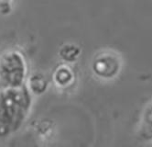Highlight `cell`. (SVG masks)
Masks as SVG:
<instances>
[{"instance_id":"6da1fadb","label":"cell","mask_w":152,"mask_h":147,"mask_svg":"<svg viewBox=\"0 0 152 147\" xmlns=\"http://www.w3.org/2000/svg\"><path fill=\"white\" fill-rule=\"evenodd\" d=\"M24 76V60L18 53H7L0 59V85L6 88L21 86Z\"/></svg>"},{"instance_id":"7a4b0ae2","label":"cell","mask_w":152,"mask_h":147,"mask_svg":"<svg viewBox=\"0 0 152 147\" xmlns=\"http://www.w3.org/2000/svg\"><path fill=\"white\" fill-rule=\"evenodd\" d=\"M120 67V59L113 52L100 53L93 64V70L95 75L104 79H110L117 75Z\"/></svg>"},{"instance_id":"3957f363","label":"cell","mask_w":152,"mask_h":147,"mask_svg":"<svg viewBox=\"0 0 152 147\" xmlns=\"http://www.w3.org/2000/svg\"><path fill=\"white\" fill-rule=\"evenodd\" d=\"M79 54H80V49L78 47H76L75 45H71V44L63 46L60 52L61 57L64 61H67V62L75 61Z\"/></svg>"},{"instance_id":"277c9868","label":"cell","mask_w":152,"mask_h":147,"mask_svg":"<svg viewBox=\"0 0 152 147\" xmlns=\"http://www.w3.org/2000/svg\"><path fill=\"white\" fill-rule=\"evenodd\" d=\"M29 86L30 89L36 94H40L42 93L47 87V82L46 79L41 76V75H33L30 79L29 82Z\"/></svg>"},{"instance_id":"5b68a950","label":"cell","mask_w":152,"mask_h":147,"mask_svg":"<svg viewBox=\"0 0 152 147\" xmlns=\"http://www.w3.org/2000/svg\"><path fill=\"white\" fill-rule=\"evenodd\" d=\"M72 80V73L66 67L58 69L55 73V81L59 86H66Z\"/></svg>"},{"instance_id":"8992f818","label":"cell","mask_w":152,"mask_h":147,"mask_svg":"<svg viewBox=\"0 0 152 147\" xmlns=\"http://www.w3.org/2000/svg\"><path fill=\"white\" fill-rule=\"evenodd\" d=\"M142 132L148 138H152V106L147 110L144 116Z\"/></svg>"}]
</instances>
